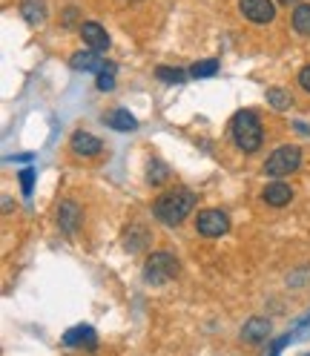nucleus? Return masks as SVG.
Segmentation results:
<instances>
[{
	"instance_id": "25",
	"label": "nucleus",
	"mask_w": 310,
	"mask_h": 356,
	"mask_svg": "<svg viewBox=\"0 0 310 356\" xmlns=\"http://www.w3.org/2000/svg\"><path fill=\"white\" fill-rule=\"evenodd\" d=\"M293 337H296V339H307V337H310V314L293 327Z\"/></svg>"
},
{
	"instance_id": "11",
	"label": "nucleus",
	"mask_w": 310,
	"mask_h": 356,
	"mask_svg": "<svg viewBox=\"0 0 310 356\" xmlns=\"http://www.w3.org/2000/svg\"><path fill=\"white\" fill-rule=\"evenodd\" d=\"M70 66H72V70H78V72H98V75H101L109 63H106L98 52L90 49V52H75V55L70 58Z\"/></svg>"
},
{
	"instance_id": "26",
	"label": "nucleus",
	"mask_w": 310,
	"mask_h": 356,
	"mask_svg": "<svg viewBox=\"0 0 310 356\" xmlns=\"http://www.w3.org/2000/svg\"><path fill=\"white\" fill-rule=\"evenodd\" d=\"M299 83H302L304 92H310V66H304V70L299 72Z\"/></svg>"
},
{
	"instance_id": "13",
	"label": "nucleus",
	"mask_w": 310,
	"mask_h": 356,
	"mask_svg": "<svg viewBox=\"0 0 310 356\" xmlns=\"http://www.w3.org/2000/svg\"><path fill=\"white\" fill-rule=\"evenodd\" d=\"M261 198H264V202H268L270 207H284V204H291L293 190H291V184H284V181H273V184L264 187Z\"/></svg>"
},
{
	"instance_id": "23",
	"label": "nucleus",
	"mask_w": 310,
	"mask_h": 356,
	"mask_svg": "<svg viewBox=\"0 0 310 356\" xmlns=\"http://www.w3.org/2000/svg\"><path fill=\"white\" fill-rule=\"evenodd\" d=\"M293 339H296V337H293V330H287V333H284V337H282V339H276V342L270 345V350H268V353H264V356H279V353H282V350H284L287 345H291Z\"/></svg>"
},
{
	"instance_id": "22",
	"label": "nucleus",
	"mask_w": 310,
	"mask_h": 356,
	"mask_svg": "<svg viewBox=\"0 0 310 356\" xmlns=\"http://www.w3.org/2000/svg\"><path fill=\"white\" fill-rule=\"evenodd\" d=\"M115 70H118V66L109 63L106 70L98 75V89H101V92H113V89H115Z\"/></svg>"
},
{
	"instance_id": "12",
	"label": "nucleus",
	"mask_w": 310,
	"mask_h": 356,
	"mask_svg": "<svg viewBox=\"0 0 310 356\" xmlns=\"http://www.w3.org/2000/svg\"><path fill=\"white\" fill-rule=\"evenodd\" d=\"M70 147H72L75 155H86V159H92V155H98V152L104 149V144H101L95 136H90V132H83V129L75 132L72 141H70Z\"/></svg>"
},
{
	"instance_id": "15",
	"label": "nucleus",
	"mask_w": 310,
	"mask_h": 356,
	"mask_svg": "<svg viewBox=\"0 0 310 356\" xmlns=\"http://www.w3.org/2000/svg\"><path fill=\"white\" fill-rule=\"evenodd\" d=\"M20 15L26 17V24L38 26L47 17V6H43V0H20Z\"/></svg>"
},
{
	"instance_id": "14",
	"label": "nucleus",
	"mask_w": 310,
	"mask_h": 356,
	"mask_svg": "<svg viewBox=\"0 0 310 356\" xmlns=\"http://www.w3.org/2000/svg\"><path fill=\"white\" fill-rule=\"evenodd\" d=\"M104 124H109L115 132H136L138 129V118L129 115L127 109H113V113L104 115Z\"/></svg>"
},
{
	"instance_id": "17",
	"label": "nucleus",
	"mask_w": 310,
	"mask_h": 356,
	"mask_svg": "<svg viewBox=\"0 0 310 356\" xmlns=\"http://www.w3.org/2000/svg\"><path fill=\"white\" fill-rule=\"evenodd\" d=\"M268 104L273 109H279V113H284V109L293 106V98H291V92H284V89H268Z\"/></svg>"
},
{
	"instance_id": "6",
	"label": "nucleus",
	"mask_w": 310,
	"mask_h": 356,
	"mask_svg": "<svg viewBox=\"0 0 310 356\" xmlns=\"http://www.w3.org/2000/svg\"><path fill=\"white\" fill-rule=\"evenodd\" d=\"M238 12L245 15L250 24H270L276 17L273 0H238Z\"/></svg>"
},
{
	"instance_id": "19",
	"label": "nucleus",
	"mask_w": 310,
	"mask_h": 356,
	"mask_svg": "<svg viewBox=\"0 0 310 356\" xmlns=\"http://www.w3.org/2000/svg\"><path fill=\"white\" fill-rule=\"evenodd\" d=\"M293 29L299 35H310V6H296L293 9Z\"/></svg>"
},
{
	"instance_id": "18",
	"label": "nucleus",
	"mask_w": 310,
	"mask_h": 356,
	"mask_svg": "<svg viewBox=\"0 0 310 356\" xmlns=\"http://www.w3.org/2000/svg\"><path fill=\"white\" fill-rule=\"evenodd\" d=\"M215 72H218V60H215V58H207V60H198V63H193L190 78H213Z\"/></svg>"
},
{
	"instance_id": "1",
	"label": "nucleus",
	"mask_w": 310,
	"mask_h": 356,
	"mask_svg": "<svg viewBox=\"0 0 310 356\" xmlns=\"http://www.w3.org/2000/svg\"><path fill=\"white\" fill-rule=\"evenodd\" d=\"M193 207H195V193L179 187V190H170L155 198V218L172 227V225H181Z\"/></svg>"
},
{
	"instance_id": "10",
	"label": "nucleus",
	"mask_w": 310,
	"mask_h": 356,
	"mask_svg": "<svg viewBox=\"0 0 310 356\" xmlns=\"http://www.w3.org/2000/svg\"><path fill=\"white\" fill-rule=\"evenodd\" d=\"M81 38H83V43L90 47L92 52H106L109 49V35H106V29L101 26V24H81Z\"/></svg>"
},
{
	"instance_id": "2",
	"label": "nucleus",
	"mask_w": 310,
	"mask_h": 356,
	"mask_svg": "<svg viewBox=\"0 0 310 356\" xmlns=\"http://www.w3.org/2000/svg\"><path fill=\"white\" fill-rule=\"evenodd\" d=\"M230 132H233V141L241 152H256L264 141V132H261V121L253 109H238L230 121Z\"/></svg>"
},
{
	"instance_id": "7",
	"label": "nucleus",
	"mask_w": 310,
	"mask_h": 356,
	"mask_svg": "<svg viewBox=\"0 0 310 356\" xmlns=\"http://www.w3.org/2000/svg\"><path fill=\"white\" fill-rule=\"evenodd\" d=\"M63 345L66 348H86V350H95L98 348V333L90 325H75L63 333Z\"/></svg>"
},
{
	"instance_id": "20",
	"label": "nucleus",
	"mask_w": 310,
	"mask_h": 356,
	"mask_svg": "<svg viewBox=\"0 0 310 356\" xmlns=\"http://www.w3.org/2000/svg\"><path fill=\"white\" fill-rule=\"evenodd\" d=\"M149 175H147V181L152 184V187H158V184H164L167 181V175H170V170H167V164H161L158 159H152L149 161V170H147Z\"/></svg>"
},
{
	"instance_id": "27",
	"label": "nucleus",
	"mask_w": 310,
	"mask_h": 356,
	"mask_svg": "<svg viewBox=\"0 0 310 356\" xmlns=\"http://www.w3.org/2000/svg\"><path fill=\"white\" fill-rule=\"evenodd\" d=\"M279 3H287V6H291V3H299V0H279Z\"/></svg>"
},
{
	"instance_id": "8",
	"label": "nucleus",
	"mask_w": 310,
	"mask_h": 356,
	"mask_svg": "<svg viewBox=\"0 0 310 356\" xmlns=\"http://www.w3.org/2000/svg\"><path fill=\"white\" fill-rule=\"evenodd\" d=\"M270 319H264V316H250L245 322V327H241V342H247V345H259V342H268L270 339Z\"/></svg>"
},
{
	"instance_id": "4",
	"label": "nucleus",
	"mask_w": 310,
	"mask_h": 356,
	"mask_svg": "<svg viewBox=\"0 0 310 356\" xmlns=\"http://www.w3.org/2000/svg\"><path fill=\"white\" fill-rule=\"evenodd\" d=\"M302 164V149L293 144H284L276 152H270V159L264 161V175H273V178H284L296 172Z\"/></svg>"
},
{
	"instance_id": "3",
	"label": "nucleus",
	"mask_w": 310,
	"mask_h": 356,
	"mask_svg": "<svg viewBox=\"0 0 310 356\" xmlns=\"http://www.w3.org/2000/svg\"><path fill=\"white\" fill-rule=\"evenodd\" d=\"M175 276H179V259L164 253V250H155L147 256L144 261V279L149 284H167L172 282Z\"/></svg>"
},
{
	"instance_id": "16",
	"label": "nucleus",
	"mask_w": 310,
	"mask_h": 356,
	"mask_svg": "<svg viewBox=\"0 0 310 356\" xmlns=\"http://www.w3.org/2000/svg\"><path fill=\"white\" fill-rule=\"evenodd\" d=\"M149 241V233H147V227H141V225H136V227H129V233L124 236V248L129 250V253H138L144 244Z\"/></svg>"
},
{
	"instance_id": "28",
	"label": "nucleus",
	"mask_w": 310,
	"mask_h": 356,
	"mask_svg": "<svg viewBox=\"0 0 310 356\" xmlns=\"http://www.w3.org/2000/svg\"><path fill=\"white\" fill-rule=\"evenodd\" d=\"M304 356H310V353H304Z\"/></svg>"
},
{
	"instance_id": "24",
	"label": "nucleus",
	"mask_w": 310,
	"mask_h": 356,
	"mask_svg": "<svg viewBox=\"0 0 310 356\" xmlns=\"http://www.w3.org/2000/svg\"><path fill=\"white\" fill-rule=\"evenodd\" d=\"M32 187H35V170L32 167L20 170V190H24V195H32Z\"/></svg>"
},
{
	"instance_id": "9",
	"label": "nucleus",
	"mask_w": 310,
	"mask_h": 356,
	"mask_svg": "<svg viewBox=\"0 0 310 356\" xmlns=\"http://www.w3.org/2000/svg\"><path fill=\"white\" fill-rule=\"evenodd\" d=\"M81 221H83L81 207L72 202V198H63L60 207H58V227H60L66 236H72V233L81 227Z\"/></svg>"
},
{
	"instance_id": "5",
	"label": "nucleus",
	"mask_w": 310,
	"mask_h": 356,
	"mask_svg": "<svg viewBox=\"0 0 310 356\" xmlns=\"http://www.w3.org/2000/svg\"><path fill=\"white\" fill-rule=\"evenodd\" d=\"M195 230L207 236V238H218L230 230V216L225 210H215V207H207L195 216Z\"/></svg>"
},
{
	"instance_id": "21",
	"label": "nucleus",
	"mask_w": 310,
	"mask_h": 356,
	"mask_svg": "<svg viewBox=\"0 0 310 356\" xmlns=\"http://www.w3.org/2000/svg\"><path fill=\"white\" fill-rule=\"evenodd\" d=\"M155 78L164 81V83H184L187 72H181V70H172V66H158V70H155Z\"/></svg>"
}]
</instances>
